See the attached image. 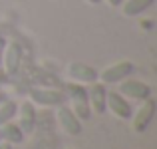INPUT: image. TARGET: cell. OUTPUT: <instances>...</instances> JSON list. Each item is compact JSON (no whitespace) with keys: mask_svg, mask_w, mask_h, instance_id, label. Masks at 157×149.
<instances>
[{"mask_svg":"<svg viewBox=\"0 0 157 149\" xmlns=\"http://www.w3.org/2000/svg\"><path fill=\"white\" fill-rule=\"evenodd\" d=\"M68 97L72 103V111L80 117V121H88L92 117V109H90V99H88V88L82 84H68Z\"/></svg>","mask_w":157,"mask_h":149,"instance_id":"1","label":"cell"},{"mask_svg":"<svg viewBox=\"0 0 157 149\" xmlns=\"http://www.w3.org/2000/svg\"><path fill=\"white\" fill-rule=\"evenodd\" d=\"M133 72V64L129 60H121V62H115V64L107 66L105 70H101L98 80L105 86H111V84H119L121 80H125L127 76H131Z\"/></svg>","mask_w":157,"mask_h":149,"instance_id":"2","label":"cell"},{"mask_svg":"<svg viewBox=\"0 0 157 149\" xmlns=\"http://www.w3.org/2000/svg\"><path fill=\"white\" fill-rule=\"evenodd\" d=\"M56 121H58V125H60V129L64 131V133L72 135V137H76V135L82 133L80 117L72 111V107L64 105V103H62V105H56Z\"/></svg>","mask_w":157,"mask_h":149,"instance_id":"3","label":"cell"},{"mask_svg":"<svg viewBox=\"0 0 157 149\" xmlns=\"http://www.w3.org/2000/svg\"><path fill=\"white\" fill-rule=\"evenodd\" d=\"M155 109H157V103H155L153 97H147V99L141 101V105L137 107V111L131 115V119H133V129L137 131V133L147 131V127L151 125V121H153V117H155Z\"/></svg>","mask_w":157,"mask_h":149,"instance_id":"4","label":"cell"},{"mask_svg":"<svg viewBox=\"0 0 157 149\" xmlns=\"http://www.w3.org/2000/svg\"><path fill=\"white\" fill-rule=\"evenodd\" d=\"M66 72H68L70 80L76 82V84H82V86H90V84H94V82H98V76H100V72H98L96 68H92V66H88V64H82V62H72V64H68Z\"/></svg>","mask_w":157,"mask_h":149,"instance_id":"5","label":"cell"},{"mask_svg":"<svg viewBox=\"0 0 157 149\" xmlns=\"http://www.w3.org/2000/svg\"><path fill=\"white\" fill-rule=\"evenodd\" d=\"M119 94L127 99H137V101H143V99L151 97V86L145 84L141 80H121L119 82Z\"/></svg>","mask_w":157,"mask_h":149,"instance_id":"6","label":"cell"},{"mask_svg":"<svg viewBox=\"0 0 157 149\" xmlns=\"http://www.w3.org/2000/svg\"><path fill=\"white\" fill-rule=\"evenodd\" d=\"M66 96L60 90L52 88H32L30 90V101L34 105H44V107H56L64 103Z\"/></svg>","mask_w":157,"mask_h":149,"instance_id":"7","label":"cell"},{"mask_svg":"<svg viewBox=\"0 0 157 149\" xmlns=\"http://www.w3.org/2000/svg\"><path fill=\"white\" fill-rule=\"evenodd\" d=\"M105 107H107V111H111L119 119H131V115H133V107H131L129 99L123 97L119 92H109L107 90Z\"/></svg>","mask_w":157,"mask_h":149,"instance_id":"8","label":"cell"},{"mask_svg":"<svg viewBox=\"0 0 157 149\" xmlns=\"http://www.w3.org/2000/svg\"><path fill=\"white\" fill-rule=\"evenodd\" d=\"M22 58H24V50L18 42H8L4 46V56H2V66L6 70L8 76H14L20 72L22 66Z\"/></svg>","mask_w":157,"mask_h":149,"instance_id":"9","label":"cell"},{"mask_svg":"<svg viewBox=\"0 0 157 149\" xmlns=\"http://www.w3.org/2000/svg\"><path fill=\"white\" fill-rule=\"evenodd\" d=\"M105 97H107V86L101 82H94L88 88V99H90V109L98 115H104L107 111L105 107Z\"/></svg>","mask_w":157,"mask_h":149,"instance_id":"10","label":"cell"},{"mask_svg":"<svg viewBox=\"0 0 157 149\" xmlns=\"http://www.w3.org/2000/svg\"><path fill=\"white\" fill-rule=\"evenodd\" d=\"M16 115H18V125L24 133H32L36 129V107L30 99L20 103Z\"/></svg>","mask_w":157,"mask_h":149,"instance_id":"11","label":"cell"},{"mask_svg":"<svg viewBox=\"0 0 157 149\" xmlns=\"http://www.w3.org/2000/svg\"><path fill=\"white\" fill-rule=\"evenodd\" d=\"M24 135L26 133L20 129L18 123H14V119L4 123V125H0V141H6L10 145H20L24 141Z\"/></svg>","mask_w":157,"mask_h":149,"instance_id":"12","label":"cell"},{"mask_svg":"<svg viewBox=\"0 0 157 149\" xmlns=\"http://www.w3.org/2000/svg\"><path fill=\"white\" fill-rule=\"evenodd\" d=\"M155 4V0H123L121 10L125 16H141Z\"/></svg>","mask_w":157,"mask_h":149,"instance_id":"13","label":"cell"},{"mask_svg":"<svg viewBox=\"0 0 157 149\" xmlns=\"http://www.w3.org/2000/svg\"><path fill=\"white\" fill-rule=\"evenodd\" d=\"M16 111H18V103H16V101L6 99V101L0 103V125L12 121V119L16 117Z\"/></svg>","mask_w":157,"mask_h":149,"instance_id":"14","label":"cell"},{"mask_svg":"<svg viewBox=\"0 0 157 149\" xmlns=\"http://www.w3.org/2000/svg\"><path fill=\"white\" fill-rule=\"evenodd\" d=\"M101 2H107V4H109V6L117 8V6H121V2H123V0H101Z\"/></svg>","mask_w":157,"mask_h":149,"instance_id":"15","label":"cell"},{"mask_svg":"<svg viewBox=\"0 0 157 149\" xmlns=\"http://www.w3.org/2000/svg\"><path fill=\"white\" fill-rule=\"evenodd\" d=\"M4 46H6V44H4V40L0 38V66H2V56H4Z\"/></svg>","mask_w":157,"mask_h":149,"instance_id":"16","label":"cell"},{"mask_svg":"<svg viewBox=\"0 0 157 149\" xmlns=\"http://www.w3.org/2000/svg\"><path fill=\"white\" fill-rule=\"evenodd\" d=\"M0 149H14V145H10L6 141H0Z\"/></svg>","mask_w":157,"mask_h":149,"instance_id":"17","label":"cell"},{"mask_svg":"<svg viewBox=\"0 0 157 149\" xmlns=\"http://www.w3.org/2000/svg\"><path fill=\"white\" fill-rule=\"evenodd\" d=\"M86 2H90V4H100L101 0H86Z\"/></svg>","mask_w":157,"mask_h":149,"instance_id":"18","label":"cell"},{"mask_svg":"<svg viewBox=\"0 0 157 149\" xmlns=\"http://www.w3.org/2000/svg\"><path fill=\"white\" fill-rule=\"evenodd\" d=\"M70 149H74V147H70Z\"/></svg>","mask_w":157,"mask_h":149,"instance_id":"19","label":"cell"}]
</instances>
